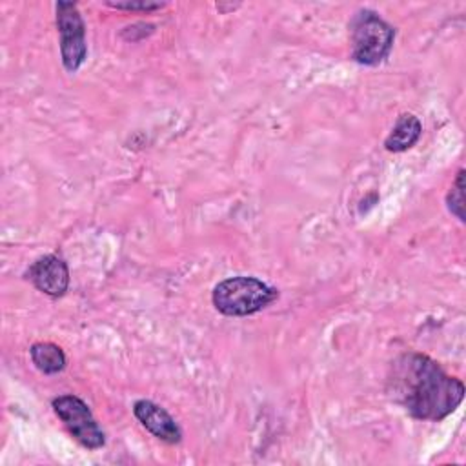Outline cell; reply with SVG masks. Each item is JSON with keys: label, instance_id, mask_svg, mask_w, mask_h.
<instances>
[{"label": "cell", "instance_id": "8992f818", "mask_svg": "<svg viewBox=\"0 0 466 466\" xmlns=\"http://www.w3.org/2000/svg\"><path fill=\"white\" fill-rule=\"evenodd\" d=\"M25 277L33 282V286L38 291H42L53 299L62 297L69 288L67 264L64 262V258H60L58 255H53V253L38 257L25 271Z\"/></svg>", "mask_w": 466, "mask_h": 466}, {"label": "cell", "instance_id": "277c9868", "mask_svg": "<svg viewBox=\"0 0 466 466\" xmlns=\"http://www.w3.org/2000/svg\"><path fill=\"white\" fill-rule=\"evenodd\" d=\"M53 411L64 422L71 437L87 450H98L106 444V435L95 420L89 406L76 395H58L51 400Z\"/></svg>", "mask_w": 466, "mask_h": 466}, {"label": "cell", "instance_id": "3957f363", "mask_svg": "<svg viewBox=\"0 0 466 466\" xmlns=\"http://www.w3.org/2000/svg\"><path fill=\"white\" fill-rule=\"evenodd\" d=\"M395 29L371 9H359L350 20L351 58L362 66H379L393 47Z\"/></svg>", "mask_w": 466, "mask_h": 466}, {"label": "cell", "instance_id": "9c48e42d", "mask_svg": "<svg viewBox=\"0 0 466 466\" xmlns=\"http://www.w3.org/2000/svg\"><path fill=\"white\" fill-rule=\"evenodd\" d=\"M35 368L46 375L60 373L66 368V353L55 342H35L29 348Z\"/></svg>", "mask_w": 466, "mask_h": 466}, {"label": "cell", "instance_id": "6da1fadb", "mask_svg": "<svg viewBox=\"0 0 466 466\" xmlns=\"http://www.w3.org/2000/svg\"><path fill=\"white\" fill-rule=\"evenodd\" d=\"M386 391L408 415L431 422L451 415L464 399L462 380L419 351H404L391 360Z\"/></svg>", "mask_w": 466, "mask_h": 466}, {"label": "cell", "instance_id": "ba28073f", "mask_svg": "<svg viewBox=\"0 0 466 466\" xmlns=\"http://www.w3.org/2000/svg\"><path fill=\"white\" fill-rule=\"evenodd\" d=\"M422 133V124L413 113H402L390 135L384 138V147L391 153H402L417 144Z\"/></svg>", "mask_w": 466, "mask_h": 466}, {"label": "cell", "instance_id": "7a4b0ae2", "mask_svg": "<svg viewBox=\"0 0 466 466\" xmlns=\"http://www.w3.org/2000/svg\"><path fill=\"white\" fill-rule=\"evenodd\" d=\"M279 291L257 277H229L220 280L211 293L213 306L226 317H248L268 308Z\"/></svg>", "mask_w": 466, "mask_h": 466}, {"label": "cell", "instance_id": "5b68a950", "mask_svg": "<svg viewBox=\"0 0 466 466\" xmlns=\"http://www.w3.org/2000/svg\"><path fill=\"white\" fill-rule=\"evenodd\" d=\"M56 29L60 35V56L66 71L75 73L87 56L86 24L75 2H56Z\"/></svg>", "mask_w": 466, "mask_h": 466}, {"label": "cell", "instance_id": "8fae6325", "mask_svg": "<svg viewBox=\"0 0 466 466\" xmlns=\"http://www.w3.org/2000/svg\"><path fill=\"white\" fill-rule=\"evenodd\" d=\"M109 7H115V9H126V11H157L160 7H164L166 4H160V2H106Z\"/></svg>", "mask_w": 466, "mask_h": 466}, {"label": "cell", "instance_id": "30bf717a", "mask_svg": "<svg viewBox=\"0 0 466 466\" xmlns=\"http://www.w3.org/2000/svg\"><path fill=\"white\" fill-rule=\"evenodd\" d=\"M446 206H448V211L455 218H459V222L466 220V215H464V169H459V173L446 195Z\"/></svg>", "mask_w": 466, "mask_h": 466}, {"label": "cell", "instance_id": "52a82bcc", "mask_svg": "<svg viewBox=\"0 0 466 466\" xmlns=\"http://www.w3.org/2000/svg\"><path fill=\"white\" fill-rule=\"evenodd\" d=\"M133 415L158 441L166 444H178L182 441V430L177 420L157 402L147 399L137 400L133 404Z\"/></svg>", "mask_w": 466, "mask_h": 466}]
</instances>
